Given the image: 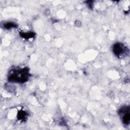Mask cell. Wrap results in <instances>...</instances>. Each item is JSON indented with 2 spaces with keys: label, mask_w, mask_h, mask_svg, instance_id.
Here are the masks:
<instances>
[{
  "label": "cell",
  "mask_w": 130,
  "mask_h": 130,
  "mask_svg": "<svg viewBox=\"0 0 130 130\" xmlns=\"http://www.w3.org/2000/svg\"><path fill=\"white\" fill-rule=\"evenodd\" d=\"M29 77V70L27 68L15 69L10 73L8 80L12 82L24 83L28 80Z\"/></svg>",
  "instance_id": "obj_1"
},
{
  "label": "cell",
  "mask_w": 130,
  "mask_h": 130,
  "mask_svg": "<svg viewBox=\"0 0 130 130\" xmlns=\"http://www.w3.org/2000/svg\"><path fill=\"white\" fill-rule=\"evenodd\" d=\"M113 51L114 54L118 57H122L128 53L126 47L120 43H116L113 46Z\"/></svg>",
  "instance_id": "obj_2"
},
{
  "label": "cell",
  "mask_w": 130,
  "mask_h": 130,
  "mask_svg": "<svg viewBox=\"0 0 130 130\" xmlns=\"http://www.w3.org/2000/svg\"><path fill=\"white\" fill-rule=\"evenodd\" d=\"M118 114L120 115L123 124L128 125L130 122V113L129 106H123L118 110Z\"/></svg>",
  "instance_id": "obj_3"
},
{
  "label": "cell",
  "mask_w": 130,
  "mask_h": 130,
  "mask_svg": "<svg viewBox=\"0 0 130 130\" xmlns=\"http://www.w3.org/2000/svg\"><path fill=\"white\" fill-rule=\"evenodd\" d=\"M20 34L22 38L25 39H29L30 38H32L35 36V34L34 32H22Z\"/></svg>",
  "instance_id": "obj_4"
},
{
  "label": "cell",
  "mask_w": 130,
  "mask_h": 130,
  "mask_svg": "<svg viewBox=\"0 0 130 130\" xmlns=\"http://www.w3.org/2000/svg\"><path fill=\"white\" fill-rule=\"evenodd\" d=\"M4 26L6 29H10L12 28H14L17 27V24L13 22H7L4 24Z\"/></svg>",
  "instance_id": "obj_5"
},
{
  "label": "cell",
  "mask_w": 130,
  "mask_h": 130,
  "mask_svg": "<svg viewBox=\"0 0 130 130\" xmlns=\"http://www.w3.org/2000/svg\"><path fill=\"white\" fill-rule=\"evenodd\" d=\"M25 116H26V114H25V112H24V111H20V113L18 114V117L20 119H23L25 117Z\"/></svg>",
  "instance_id": "obj_6"
},
{
  "label": "cell",
  "mask_w": 130,
  "mask_h": 130,
  "mask_svg": "<svg viewBox=\"0 0 130 130\" xmlns=\"http://www.w3.org/2000/svg\"><path fill=\"white\" fill-rule=\"evenodd\" d=\"M75 24H76V26H80L81 23H80V22L79 21H76V23H75Z\"/></svg>",
  "instance_id": "obj_7"
}]
</instances>
